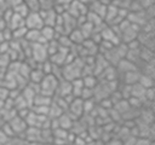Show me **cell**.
I'll list each match as a JSON object with an SVG mask.
<instances>
[{
  "label": "cell",
  "instance_id": "9",
  "mask_svg": "<svg viewBox=\"0 0 155 145\" xmlns=\"http://www.w3.org/2000/svg\"><path fill=\"white\" fill-rule=\"evenodd\" d=\"M139 70H132V71H128V72H125L122 75L119 76V82H121L122 85H128V86H132L134 83L138 82V79H139Z\"/></svg>",
  "mask_w": 155,
  "mask_h": 145
},
{
  "label": "cell",
  "instance_id": "25",
  "mask_svg": "<svg viewBox=\"0 0 155 145\" xmlns=\"http://www.w3.org/2000/svg\"><path fill=\"white\" fill-rule=\"evenodd\" d=\"M63 112H65V111H63L57 104H54L53 102L50 104V106H48V112H47V117L48 118H58Z\"/></svg>",
  "mask_w": 155,
  "mask_h": 145
},
{
  "label": "cell",
  "instance_id": "26",
  "mask_svg": "<svg viewBox=\"0 0 155 145\" xmlns=\"http://www.w3.org/2000/svg\"><path fill=\"white\" fill-rule=\"evenodd\" d=\"M12 10V12L15 13V14H17V16H19V17H22L23 19L29 14V10H28V7H27V5L22 1L21 4H18L17 6H15L13 8H11Z\"/></svg>",
  "mask_w": 155,
  "mask_h": 145
},
{
  "label": "cell",
  "instance_id": "28",
  "mask_svg": "<svg viewBox=\"0 0 155 145\" xmlns=\"http://www.w3.org/2000/svg\"><path fill=\"white\" fill-rule=\"evenodd\" d=\"M27 31L28 29L23 25V27H19L15 30H12V40H17V41H22L24 40L25 35H27Z\"/></svg>",
  "mask_w": 155,
  "mask_h": 145
},
{
  "label": "cell",
  "instance_id": "3",
  "mask_svg": "<svg viewBox=\"0 0 155 145\" xmlns=\"http://www.w3.org/2000/svg\"><path fill=\"white\" fill-rule=\"evenodd\" d=\"M30 58H33L35 60V63L40 64L45 60L48 59V53L46 50V45L45 44H33L31 45V56Z\"/></svg>",
  "mask_w": 155,
  "mask_h": 145
},
{
  "label": "cell",
  "instance_id": "37",
  "mask_svg": "<svg viewBox=\"0 0 155 145\" xmlns=\"http://www.w3.org/2000/svg\"><path fill=\"white\" fill-rule=\"evenodd\" d=\"M138 1H139V4L142 5L143 10L147 8V7H149V6H153V5H154V0H138Z\"/></svg>",
  "mask_w": 155,
  "mask_h": 145
},
{
  "label": "cell",
  "instance_id": "38",
  "mask_svg": "<svg viewBox=\"0 0 155 145\" xmlns=\"http://www.w3.org/2000/svg\"><path fill=\"white\" fill-rule=\"evenodd\" d=\"M8 139H10V138L0 129V145H5V144L8 141Z\"/></svg>",
  "mask_w": 155,
  "mask_h": 145
},
{
  "label": "cell",
  "instance_id": "14",
  "mask_svg": "<svg viewBox=\"0 0 155 145\" xmlns=\"http://www.w3.org/2000/svg\"><path fill=\"white\" fill-rule=\"evenodd\" d=\"M45 74L42 72V70L39 68V64L36 68L31 69L30 72H29V77H28V82L30 83H36V85H40V82L42 81Z\"/></svg>",
  "mask_w": 155,
  "mask_h": 145
},
{
  "label": "cell",
  "instance_id": "1",
  "mask_svg": "<svg viewBox=\"0 0 155 145\" xmlns=\"http://www.w3.org/2000/svg\"><path fill=\"white\" fill-rule=\"evenodd\" d=\"M82 68H84V60L81 58L78 57V58L73 59L71 62H69L62 66V79L73 81L78 77H81Z\"/></svg>",
  "mask_w": 155,
  "mask_h": 145
},
{
  "label": "cell",
  "instance_id": "39",
  "mask_svg": "<svg viewBox=\"0 0 155 145\" xmlns=\"http://www.w3.org/2000/svg\"><path fill=\"white\" fill-rule=\"evenodd\" d=\"M74 0H56V4H58V5H62V6H68L69 4H71Z\"/></svg>",
  "mask_w": 155,
  "mask_h": 145
},
{
  "label": "cell",
  "instance_id": "20",
  "mask_svg": "<svg viewBox=\"0 0 155 145\" xmlns=\"http://www.w3.org/2000/svg\"><path fill=\"white\" fill-rule=\"evenodd\" d=\"M70 83H71V94H73L75 98H80L81 92H82V89H84L82 79H81V77H78V79L70 81Z\"/></svg>",
  "mask_w": 155,
  "mask_h": 145
},
{
  "label": "cell",
  "instance_id": "30",
  "mask_svg": "<svg viewBox=\"0 0 155 145\" xmlns=\"http://www.w3.org/2000/svg\"><path fill=\"white\" fill-rule=\"evenodd\" d=\"M23 2L27 5L29 12H39L40 11L39 0H23Z\"/></svg>",
  "mask_w": 155,
  "mask_h": 145
},
{
  "label": "cell",
  "instance_id": "21",
  "mask_svg": "<svg viewBox=\"0 0 155 145\" xmlns=\"http://www.w3.org/2000/svg\"><path fill=\"white\" fill-rule=\"evenodd\" d=\"M52 103V97H48L46 94H42V93H38L34 98V102H33V105H41V106H50V104ZM31 105V106H33Z\"/></svg>",
  "mask_w": 155,
  "mask_h": 145
},
{
  "label": "cell",
  "instance_id": "5",
  "mask_svg": "<svg viewBox=\"0 0 155 145\" xmlns=\"http://www.w3.org/2000/svg\"><path fill=\"white\" fill-rule=\"evenodd\" d=\"M24 27L28 30L30 29L40 30L44 27V22H42L40 12H29V14L24 18Z\"/></svg>",
  "mask_w": 155,
  "mask_h": 145
},
{
  "label": "cell",
  "instance_id": "13",
  "mask_svg": "<svg viewBox=\"0 0 155 145\" xmlns=\"http://www.w3.org/2000/svg\"><path fill=\"white\" fill-rule=\"evenodd\" d=\"M25 41H28L29 44H46L44 41V39L41 37V34H40V30H36V29H30L27 31V35L24 37Z\"/></svg>",
  "mask_w": 155,
  "mask_h": 145
},
{
  "label": "cell",
  "instance_id": "33",
  "mask_svg": "<svg viewBox=\"0 0 155 145\" xmlns=\"http://www.w3.org/2000/svg\"><path fill=\"white\" fill-rule=\"evenodd\" d=\"M8 95H10V91L5 86L0 85V100L5 102L6 99H8Z\"/></svg>",
  "mask_w": 155,
  "mask_h": 145
},
{
  "label": "cell",
  "instance_id": "22",
  "mask_svg": "<svg viewBox=\"0 0 155 145\" xmlns=\"http://www.w3.org/2000/svg\"><path fill=\"white\" fill-rule=\"evenodd\" d=\"M82 83H84V87L86 88H91L93 89L97 85H98V77L96 75H86V76H82Z\"/></svg>",
  "mask_w": 155,
  "mask_h": 145
},
{
  "label": "cell",
  "instance_id": "40",
  "mask_svg": "<svg viewBox=\"0 0 155 145\" xmlns=\"http://www.w3.org/2000/svg\"><path fill=\"white\" fill-rule=\"evenodd\" d=\"M5 28H6V23H5L4 18H2V17H0V31H1V30H4Z\"/></svg>",
  "mask_w": 155,
  "mask_h": 145
},
{
  "label": "cell",
  "instance_id": "23",
  "mask_svg": "<svg viewBox=\"0 0 155 145\" xmlns=\"http://www.w3.org/2000/svg\"><path fill=\"white\" fill-rule=\"evenodd\" d=\"M137 83H139V85H140L142 87H144L145 89H147V88H151V87H154V77H153V76H149V75L140 74Z\"/></svg>",
  "mask_w": 155,
  "mask_h": 145
},
{
  "label": "cell",
  "instance_id": "15",
  "mask_svg": "<svg viewBox=\"0 0 155 145\" xmlns=\"http://www.w3.org/2000/svg\"><path fill=\"white\" fill-rule=\"evenodd\" d=\"M23 25H24V19L19 16L15 14L13 12H12L11 17L8 18V21L6 22V28H8L10 30H15V29H17L19 27H23Z\"/></svg>",
  "mask_w": 155,
  "mask_h": 145
},
{
  "label": "cell",
  "instance_id": "18",
  "mask_svg": "<svg viewBox=\"0 0 155 145\" xmlns=\"http://www.w3.org/2000/svg\"><path fill=\"white\" fill-rule=\"evenodd\" d=\"M117 7L115 6V5H113V4H109L108 6H107V10H105V13H104V17H103V22L108 25L114 18H116L117 17Z\"/></svg>",
  "mask_w": 155,
  "mask_h": 145
},
{
  "label": "cell",
  "instance_id": "19",
  "mask_svg": "<svg viewBox=\"0 0 155 145\" xmlns=\"http://www.w3.org/2000/svg\"><path fill=\"white\" fill-rule=\"evenodd\" d=\"M57 121H58V126L61 127V128H63V129H67V130H70V128H71V126H73V122H74V120L69 116V114L65 111V112H63L58 118H57Z\"/></svg>",
  "mask_w": 155,
  "mask_h": 145
},
{
  "label": "cell",
  "instance_id": "36",
  "mask_svg": "<svg viewBox=\"0 0 155 145\" xmlns=\"http://www.w3.org/2000/svg\"><path fill=\"white\" fill-rule=\"evenodd\" d=\"M6 1V5L8 8H13L15 6H17L18 4H21L23 0H5Z\"/></svg>",
  "mask_w": 155,
  "mask_h": 145
},
{
  "label": "cell",
  "instance_id": "12",
  "mask_svg": "<svg viewBox=\"0 0 155 145\" xmlns=\"http://www.w3.org/2000/svg\"><path fill=\"white\" fill-rule=\"evenodd\" d=\"M69 94H71V83H70V81L61 79L58 81V86H57L54 95L56 97H67Z\"/></svg>",
  "mask_w": 155,
  "mask_h": 145
},
{
  "label": "cell",
  "instance_id": "10",
  "mask_svg": "<svg viewBox=\"0 0 155 145\" xmlns=\"http://www.w3.org/2000/svg\"><path fill=\"white\" fill-rule=\"evenodd\" d=\"M40 14H41V18H42V22H44V25H47V27H54L56 24V21H57V13L53 8L51 10H41L39 11Z\"/></svg>",
  "mask_w": 155,
  "mask_h": 145
},
{
  "label": "cell",
  "instance_id": "11",
  "mask_svg": "<svg viewBox=\"0 0 155 145\" xmlns=\"http://www.w3.org/2000/svg\"><path fill=\"white\" fill-rule=\"evenodd\" d=\"M115 69H116V71H117V74L120 76V75H122L125 72H128V71H132V70H137L138 68H137L136 64H133L128 59L122 58V59H120L117 62V64L115 65Z\"/></svg>",
  "mask_w": 155,
  "mask_h": 145
},
{
  "label": "cell",
  "instance_id": "32",
  "mask_svg": "<svg viewBox=\"0 0 155 145\" xmlns=\"http://www.w3.org/2000/svg\"><path fill=\"white\" fill-rule=\"evenodd\" d=\"M80 98H81L82 100H87V99H93V89L84 87V89H82V92H81V95H80Z\"/></svg>",
  "mask_w": 155,
  "mask_h": 145
},
{
  "label": "cell",
  "instance_id": "31",
  "mask_svg": "<svg viewBox=\"0 0 155 145\" xmlns=\"http://www.w3.org/2000/svg\"><path fill=\"white\" fill-rule=\"evenodd\" d=\"M40 11L41 10H51L56 5V0H39Z\"/></svg>",
  "mask_w": 155,
  "mask_h": 145
},
{
  "label": "cell",
  "instance_id": "35",
  "mask_svg": "<svg viewBox=\"0 0 155 145\" xmlns=\"http://www.w3.org/2000/svg\"><path fill=\"white\" fill-rule=\"evenodd\" d=\"M105 145H122V141L115 137H111L108 141H105Z\"/></svg>",
  "mask_w": 155,
  "mask_h": 145
},
{
  "label": "cell",
  "instance_id": "6",
  "mask_svg": "<svg viewBox=\"0 0 155 145\" xmlns=\"http://www.w3.org/2000/svg\"><path fill=\"white\" fill-rule=\"evenodd\" d=\"M7 123L10 124V127H11V129L13 132V135H23L25 129L28 128L25 121L22 117H19L18 115L15 116L12 120H10Z\"/></svg>",
  "mask_w": 155,
  "mask_h": 145
},
{
  "label": "cell",
  "instance_id": "17",
  "mask_svg": "<svg viewBox=\"0 0 155 145\" xmlns=\"http://www.w3.org/2000/svg\"><path fill=\"white\" fill-rule=\"evenodd\" d=\"M68 37H69L70 42L73 44V46H80V45L86 40L79 28H75L74 30H71V31L68 34Z\"/></svg>",
  "mask_w": 155,
  "mask_h": 145
},
{
  "label": "cell",
  "instance_id": "43",
  "mask_svg": "<svg viewBox=\"0 0 155 145\" xmlns=\"http://www.w3.org/2000/svg\"><path fill=\"white\" fill-rule=\"evenodd\" d=\"M65 145H69V144H65Z\"/></svg>",
  "mask_w": 155,
  "mask_h": 145
},
{
  "label": "cell",
  "instance_id": "2",
  "mask_svg": "<svg viewBox=\"0 0 155 145\" xmlns=\"http://www.w3.org/2000/svg\"><path fill=\"white\" fill-rule=\"evenodd\" d=\"M58 81L59 80L54 75H45L42 81L40 82V93L53 98L58 86Z\"/></svg>",
  "mask_w": 155,
  "mask_h": 145
},
{
  "label": "cell",
  "instance_id": "34",
  "mask_svg": "<svg viewBox=\"0 0 155 145\" xmlns=\"http://www.w3.org/2000/svg\"><path fill=\"white\" fill-rule=\"evenodd\" d=\"M151 144H153V140H151V139L138 137V138L136 139V144H134V145H151Z\"/></svg>",
  "mask_w": 155,
  "mask_h": 145
},
{
  "label": "cell",
  "instance_id": "7",
  "mask_svg": "<svg viewBox=\"0 0 155 145\" xmlns=\"http://www.w3.org/2000/svg\"><path fill=\"white\" fill-rule=\"evenodd\" d=\"M139 30H140L139 27L132 25V24L130 23V25L120 34V40H121V42L128 44V42L136 40V39H137V35H138V33H139Z\"/></svg>",
  "mask_w": 155,
  "mask_h": 145
},
{
  "label": "cell",
  "instance_id": "29",
  "mask_svg": "<svg viewBox=\"0 0 155 145\" xmlns=\"http://www.w3.org/2000/svg\"><path fill=\"white\" fill-rule=\"evenodd\" d=\"M45 45H46V50H47L48 57H51L52 54H54V53H56V52H58V50H59V45H58L57 40L47 41Z\"/></svg>",
  "mask_w": 155,
  "mask_h": 145
},
{
  "label": "cell",
  "instance_id": "27",
  "mask_svg": "<svg viewBox=\"0 0 155 145\" xmlns=\"http://www.w3.org/2000/svg\"><path fill=\"white\" fill-rule=\"evenodd\" d=\"M113 108H114L120 115H122V114H125L131 106H130V104H128V100H126V99H121V100L116 102V103L114 104Z\"/></svg>",
  "mask_w": 155,
  "mask_h": 145
},
{
  "label": "cell",
  "instance_id": "16",
  "mask_svg": "<svg viewBox=\"0 0 155 145\" xmlns=\"http://www.w3.org/2000/svg\"><path fill=\"white\" fill-rule=\"evenodd\" d=\"M40 34H41V37L44 39L45 42L57 39V33H56V30H54V27L44 25V27L40 29Z\"/></svg>",
  "mask_w": 155,
  "mask_h": 145
},
{
  "label": "cell",
  "instance_id": "24",
  "mask_svg": "<svg viewBox=\"0 0 155 145\" xmlns=\"http://www.w3.org/2000/svg\"><path fill=\"white\" fill-rule=\"evenodd\" d=\"M144 94H145V88L142 87L139 83H134L131 86V97L144 100Z\"/></svg>",
  "mask_w": 155,
  "mask_h": 145
},
{
  "label": "cell",
  "instance_id": "8",
  "mask_svg": "<svg viewBox=\"0 0 155 145\" xmlns=\"http://www.w3.org/2000/svg\"><path fill=\"white\" fill-rule=\"evenodd\" d=\"M126 19L132 24V25H136V27H139L142 28L143 24L148 21L145 18V14H144V11H138V12H128L127 13V17Z\"/></svg>",
  "mask_w": 155,
  "mask_h": 145
},
{
  "label": "cell",
  "instance_id": "42",
  "mask_svg": "<svg viewBox=\"0 0 155 145\" xmlns=\"http://www.w3.org/2000/svg\"><path fill=\"white\" fill-rule=\"evenodd\" d=\"M39 145H53V144H39Z\"/></svg>",
  "mask_w": 155,
  "mask_h": 145
},
{
  "label": "cell",
  "instance_id": "41",
  "mask_svg": "<svg viewBox=\"0 0 155 145\" xmlns=\"http://www.w3.org/2000/svg\"><path fill=\"white\" fill-rule=\"evenodd\" d=\"M2 124H4V121H2V118H0V129H1V127H2Z\"/></svg>",
  "mask_w": 155,
  "mask_h": 145
},
{
  "label": "cell",
  "instance_id": "4",
  "mask_svg": "<svg viewBox=\"0 0 155 145\" xmlns=\"http://www.w3.org/2000/svg\"><path fill=\"white\" fill-rule=\"evenodd\" d=\"M67 112L74 121L80 118L84 115V100L81 98H74L68 105Z\"/></svg>",
  "mask_w": 155,
  "mask_h": 145
}]
</instances>
